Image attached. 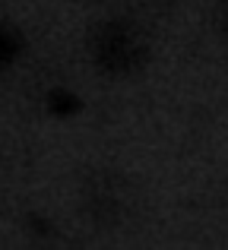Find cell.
Listing matches in <instances>:
<instances>
[{
  "mask_svg": "<svg viewBox=\"0 0 228 250\" xmlns=\"http://www.w3.org/2000/svg\"><path fill=\"white\" fill-rule=\"evenodd\" d=\"M124 200H127V187L111 174H99L92 184H86V193H83L86 209L99 222H114L124 212Z\"/></svg>",
  "mask_w": 228,
  "mask_h": 250,
  "instance_id": "2",
  "label": "cell"
},
{
  "mask_svg": "<svg viewBox=\"0 0 228 250\" xmlns=\"http://www.w3.org/2000/svg\"><path fill=\"white\" fill-rule=\"evenodd\" d=\"M99 61L114 73H127V70L143 63V42L133 29L127 25H108L99 38Z\"/></svg>",
  "mask_w": 228,
  "mask_h": 250,
  "instance_id": "1",
  "label": "cell"
}]
</instances>
